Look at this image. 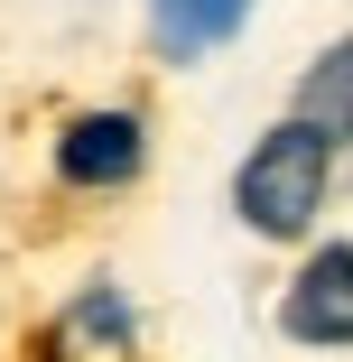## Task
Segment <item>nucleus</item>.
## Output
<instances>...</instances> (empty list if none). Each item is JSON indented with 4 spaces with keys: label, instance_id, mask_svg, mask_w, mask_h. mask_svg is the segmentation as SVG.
I'll return each mask as SVG.
<instances>
[{
    "label": "nucleus",
    "instance_id": "nucleus-1",
    "mask_svg": "<svg viewBox=\"0 0 353 362\" xmlns=\"http://www.w3.org/2000/svg\"><path fill=\"white\" fill-rule=\"evenodd\" d=\"M325 168H335V139L289 112L279 130H260V149L242 158L233 214H242L251 233H270V242H298V233L316 223V204H325Z\"/></svg>",
    "mask_w": 353,
    "mask_h": 362
},
{
    "label": "nucleus",
    "instance_id": "nucleus-2",
    "mask_svg": "<svg viewBox=\"0 0 353 362\" xmlns=\"http://www.w3.org/2000/svg\"><path fill=\"white\" fill-rule=\"evenodd\" d=\"M139 168H149V130H139L130 112H84L56 139V177L65 186H130Z\"/></svg>",
    "mask_w": 353,
    "mask_h": 362
},
{
    "label": "nucleus",
    "instance_id": "nucleus-3",
    "mask_svg": "<svg viewBox=\"0 0 353 362\" xmlns=\"http://www.w3.org/2000/svg\"><path fill=\"white\" fill-rule=\"evenodd\" d=\"M279 325L298 344H353V242H335L298 269V288L279 298Z\"/></svg>",
    "mask_w": 353,
    "mask_h": 362
},
{
    "label": "nucleus",
    "instance_id": "nucleus-4",
    "mask_svg": "<svg viewBox=\"0 0 353 362\" xmlns=\"http://www.w3.org/2000/svg\"><path fill=\"white\" fill-rule=\"evenodd\" d=\"M251 19V0H149V47L168 65H195L204 47H224Z\"/></svg>",
    "mask_w": 353,
    "mask_h": 362
},
{
    "label": "nucleus",
    "instance_id": "nucleus-5",
    "mask_svg": "<svg viewBox=\"0 0 353 362\" xmlns=\"http://www.w3.org/2000/svg\"><path fill=\"white\" fill-rule=\"evenodd\" d=\"M298 121H316L325 139H353V37H335L298 75Z\"/></svg>",
    "mask_w": 353,
    "mask_h": 362
}]
</instances>
